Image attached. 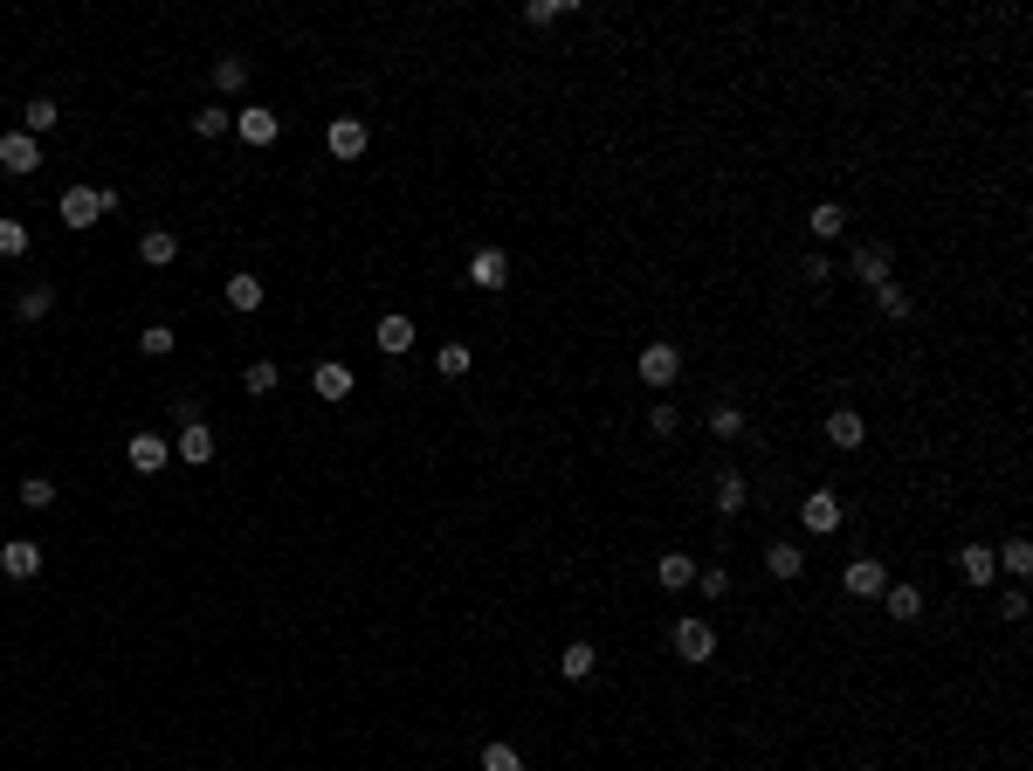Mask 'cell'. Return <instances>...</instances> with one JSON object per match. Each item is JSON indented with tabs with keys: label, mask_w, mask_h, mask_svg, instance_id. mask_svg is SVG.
<instances>
[{
	"label": "cell",
	"mask_w": 1033,
	"mask_h": 771,
	"mask_svg": "<svg viewBox=\"0 0 1033 771\" xmlns=\"http://www.w3.org/2000/svg\"><path fill=\"white\" fill-rule=\"evenodd\" d=\"M104 214H118V186H69L62 193V228H97Z\"/></svg>",
	"instance_id": "obj_1"
},
{
	"label": "cell",
	"mask_w": 1033,
	"mask_h": 771,
	"mask_svg": "<svg viewBox=\"0 0 1033 771\" xmlns=\"http://www.w3.org/2000/svg\"><path fill=\"white\" fill-rule=\"evenodd\" d=\"M841 517H848V503H841L834 489H813V496L799 503V524H806L813 537H834V531H841Z\"/></svg>",
	"instance_id": "obj_2"
},
{
	"label": "cell",
	"mask_w": 1033,
	"mask_h": 771,
	"mask_svg": "<svg viewBox=\"0 0 1033 771\" xmlns=\"http://www.w3.org/2000/svg\"><path fill=\"white\" fill-rule=\"evenodd\" d=\"M675 654L682 661H710L717 654V627L710 620H675Z\"/></svg>",
	"instance_id": "obj_3"
},
{
	"label": "cell",
	"mask_w": 1033,
	"mask_h": 771,
	"mask_svg": "<svg viewBox=\"0 0 1033 771\" xmlns=\"http://www.w3.org/2000/svg\"><path fill=\"white\" fill-rule=\"evenodd\" d=\"M0 166H7V173H35V166H42V138H28V131H0Z\"/></svg>",
	"instance_id": "obj_4"
},
{
	"label": "cell",
	"mask_w": 1033,
	"mask_h": 771,
	"mask_svg": "<svg viewBox=\"0 0 1033 771\" xmlns=\"http://www.w3.org/2000/svg\"><path fill=\"white\" fill-rule=\"evenodd\" d=\"M0 572H7V579H35V572H42V544H35V537H7V544H0Z\"/></svg>",
	"instance_id": "obj_5"
},
{
	"label": "cell",
	"mask_w": 1033,
	"mask_h": 771,
	"mask_svg": "<svg viewBox=\"0 0 1033 771\" xmlns=\"http://www.w3.org/2000/svg\"><path fill=\"white\" fill-rule=\"evenodd\" d=\"M324 145H331V159H359L365 145H372V131H365V118H331Z\"/></svg>",
	"instance_id": "obj_6"
},
{
	"label": "cell",
	"mask_w": 1033,
	"mask_h": 771,
	"mask_svg": "<svg viewBox=\"0 0 1033 771\" xmlns=\"http://www.w3.org/2000/svg\"><path fill=\"white\" fill-rule=\"evenodd\" d=\"M469 283H476V290H503V283H510L503 248H476V255H469Z\"/></svg>",
	"instance_id": "obj_7"
},
{
	"label": "cell",
	"mask_w": 1033,
	"mask_h": 771,
	"mask_svg": "<svg viewBox=\"0 0 1033 771\" xmlns=\"http://www.w3.org/2000/svg\"><path fill=\"white\" fill-rule=\"evenodd\" d=\"M310 386H317V400H352V365H338V358H324L317 372H310Z\"/></svg>",
	"instance_id": "obj_8"
},
{
	"label": "cell",
	"mask_w": 1033,
	"mask_h": 771,
	"mask_svg": "<svg viewBox=\"0 0 1033 771\" xmlns=\"http://www.w3.org/2000/svg\"><path fill=\"white\" fill-rule=\"evenodd\" d=\"M372 338H379V352H386V358L414 352V317H400V310H386V317H379V331H372Z\"/></svg>",
	"instance_id": "obj_9"
},
{
	"label": "cell",
	"mask_w": 1033,
	"mask_h": 771,
	"mask_svg": "<svg viewBox=\"0 0 1033 771\" xmlns=\"http://www.w3.org/2000/svg\"><path fill=\"white\" fill-rule=\"evenodd\" d=\"M124 455H131V469H138V475H159V469H166V434H152V427H145V434H131V448H124Z\"/></svg>",
	"instance_id": "obj_10"
},
{
	"label": "cell",
	"mask_w": 1033,
	"mask_h": 771,
	"mask_svg": "<svg viewBox=\"0 0 1033 771\" xmlns=\"http://www.w3.org/2000/svg\"><path fill=\"white\" fill-rule=\"evenodd\" d=\"M675 372H682V352H675V345H648V352H641V379H648V386H675Z\"/></svg>",
	"instance_id": "obj_11"
},
{
	"label": "cell",
	"mask_w": 1033,
	"mask_h": 771,
	"mask_svg": "<svg viewBox=\"0 0 1033 771\" xmlns=\"http://www.w3.org/2000/svg\"><path fill=\"white\" fill-rule=\"evenodd\" d=\"M827 441H834V448H861V441H868V420L854 414V407H834V414H827Z\"/></svg>",
	"instance_id": "obj_12"
},
{
	"label": "cell",
	"mask_w": 1033,
	"mask_h": 771,
	"mask_svg": "<svg viewBox=\"0 0 1033 771\" xmlns=\"http://www.w3.org/2000/svg\"><path fill=\"white\" fill-rule=\"evenodd\" d=\"M958 572H965V586H992V572H999L992 544H965V551H958Z\"/></svg>",
	"instance_id": "obj_13"
},
{
	"label": "cell",
	"mask_w": 1033,
	"mask_h": 771,
	"mask_svg": "<svg viewBox=\"0 0 1033 771\" xmlns=\"http://www.w3.org/2000/svg\"><path fill=\"white\" fill-rule=\"evenodd\" d=\"M854 276H861L868 290L889 283V248H882V241H861V248H854Z\"/></svg>",
	"instance_id": "obj_14"
},
{
	"label": "cell",
	"mask_w": 1033,
	"mask_h": 771,
	"mask_svg": "<svg viewBox=\"0 0 1033 771\" xmlns=\"http://www.w3.org/2000/svg\"><path fill=\"white\" fill-rule=\"evenodd\" d=\"M848 593L854 599H882V593H889V579H882L875 558H854V565H848Z\"/></svg>",
	"instance_id": "obj_15"
},
{
	"label": "cell",
	"mask_w": 1033,
	"mask_h": 771,
	"mask_svg": "<svg viewBox=\"0 0 1033 771\" xmlns=\"http://www.w3.org/2000/svg\"><path fill=\"white\" fill-rule=\"evenodd\" d=\"M173 448H180V462L207 469V462H214V427H180V441H173Z\"/></svg>",
	"instance_id": "obj_16"
},
{
	"label": "cell",
	"mask_w": 1033,
	"mask_h": 771,
	"mask_svg": "<svg viewBox=\"0 0 1033 771\" xmlns=\"http://www.w3.org/2000/svg\"><path fill=\"white\" fill-rule=\"evenodd\" d=\"M235 131H242L248 145H276L283 118H276V111H242V118H235Z\"/></svg>",
	"instance_id": "obj_17"
},
{
	"label": "cell",
	"mask_w": 1033,
	"mask_h": 771,
	"mask_svg": "<svg viewBox=\"0 0 1033 771\" xmlns=\"http://www.w3.org/2000/svg\"><path fill=\"white\" fill-rule=\"evenodd\" d=\"M593 668H600V654H593V641H572V648L558 654V675H565V682H586Z\"/></svg>",
	"instance_id": "obj_18"
},
{
	"label": "cell",
	"mask_w": 1033,
	"mask_h": 771,
	"mask_svg": "<svg viewBox=\"0 0 1033 771\" xmlns=\"http://www.w3.org/2000/svg\"><path fill=\"white\" fill-rule=\"evenodd\" d=\"M138 255H145L152 269H166V262H180V235H173V228H152V235L138 241Z\"/></svg>",
	"instance_id": "obj_19"
},
{
	"label": "cell",
	"mask_w": 1033,
	"mask_h": 771,
	"mask_svg": "<svg viewBox=\"0 0 1033 771\" xmlns=\"http://www.w3.org/2000/svg\"><path fill=\"white\" fill-rule=\"evenodd\" d=\"M682 586H696V558L689 551H662V593H682Z\"/></svg>",
	"instance_id": "obj_20"
},
{
	"label": "cell",
	"mask_w": 1033,
	"mask_h": 771,
	"mask_svg": "<svg viewBox=\"0 0 1033 771\" xmlns=\"http://www.w3.org/2000/svg\"><path fill=\"white\" fill-rule=\"evenodd\" d=\"M14 310H21V324H42V317H49V310H56V290H49V283H28V290H21V303H14Z\"/></svg>",
	"instance_id": "obj_21"
},
{
	"label": "cell",
	"mask_w": 1033,
	"mask_h": 771,
	"mask_svg": "<svg viewBox=\"0 0 1033 771\" xmlns=\"http://www.w3.org/2000/svg\"><path fill=\"white\" fill-rule=\"evenodd\" d=\"M214 90H221V97L248 90V62L242 56H214Z\"/></svg>",
	"instance_id": "obj_22"
},
{
	"label": "cell",
	"mask_w": 1033,
	"mask_h": 771,
	"mask_svg": "<svg viewBox=\"0 0 1033 771\" xmlns=\"http://www.w3.org/2000/svg\"><path fill=\"white\" fill-rule=\"evenodd\" d=\"M228 310H262V276H228Z\"/></svg>",
	"instance_id": "obj_23"
},
{
	"label": "cell",
	"mask_w": 1033,
	"mask_h": 771,
	"mask_svg": "<svg viewBox=\"0 0 1033 771\" xmlns=\"http://www.w3.org/2000/svg\"><path fill=\"white\" fill-rule=\"evenodd\" d=\"M992 558H999V565H1006L1013 579H1027V572H1033V544H1027V537H1006V544H999Z\"/></svg>",
	"instance_id": "obj_24"
},
{
	"label": "cell",
	"mask_w": 1033,
	"mask_h": 771,
	"mask_svg": "<svg viewBox=\"0 0 1033 771\" xmlns=\"http://www.w3.org/2000/svg\"><path fill=\"white\" fill-rule=\"evenodd\" d=\"M806 228H813V235H820V241H834V235H841V228H848V214H841L834 200H820V207L806 214Z\"/></svg>",
	"instance_id": "obj_25"
},
{
	"label": "cell",
	"mask_w": 1033,
	"mask_h": 771,
	"mask_svg": "<svg viewBox=\"0 0 1033 771\" xmlns=\"http://www.w3.org/2000/svg\"><path fill=\"white\" fill-rule=\"evenodd\" d=\"M882 606H889V620H916V613H923V593H916V586H889Z\"/></svg>",
	"instance_id": "obj_26"
},
{
	"label": "cell",
	"mask_w": 1033,
	"mask_h": 771,
	"mask_svg": "<svg viewBox=\"0 0 1033 771\" xmlns=\"http://www.w3.org/2000/svg\"><path fill=\"white\" fill-rule=\"evenodd\" d=\"M21 131H28V138H42V131H56V97H35V104L21 111Z\"/></svg>",
	"instance_id": "obj_27"
},
{
	"label": "cell",
	"mask_w": 1033,
	"mask_h": 771,
	"mask_svg": "<svg viewBox=\"0 0 1033 771\" xmlns=\"http://www.w3.org/2000/svg\"><path fill=\"white\" fill-rule=\"evenodd\" d=\"M765 565H772V579H799L806 551H799V544H772V551H765Z\"/></svg>",
	"instance_id": "obj_28"
},
{
	"label": "cell",
	"mask_w": 1033,
	"mask_h": 771,
	"mask_svg": "<svg viewBox=\"0 0 1033 771\" xmlns=\"http://www.w3.org/2000/svg\"><path fill=\"white\" fill-rule=\"evenodd\" d=\"M173 345H180V331H173V324H152V331H138V352H145V358H166Z\"/></svg>",
	"instance_id": "obj_29"
},
{
	"label": "cell",
	"mask_w": 1033,
	"mask_h": 771,
	"mask_svg": "<svg viewBox=\"0 0 1033 771\" xmlns=\"http://www.w3.org/2000/svg\"><path fill=\"white\" fill-rule=\"evenodd\" d=\"M875 310L882 317H910V290L903 283H875Z\"/></svg>",
	"instance_id": "obj_30"
},
{
	"label": "cell",
	"mask_w": 1033,
	"mask_h": 771,
	"mask_svg": "<svg viewBox=\"0 0 1033 771\" xmlns=\"http://www.w3.org/2000/svg\"><path fill=\"white\" fill-rule=\"evenodd\" d=\"M717 510H724V517H730V510H744V475H737V469L717 475Z\"/></svg>",
	"instance_id": "obj_31"
},
{
	"label": "cell",
	"mask_w": 1033,
	"mask_h": 771,
	"mask_svg": "<svg viewBox=\"0 0 1033 771\" xmlns=\"http://www.w3.org/2000/svg\"><path fill=\"white\" fill-rule=\"evenodd\" d=\"M242 386H248V393H276V386H283V372H276L269 358H255V365L242 372Z\"/></svg>",
	"instance_id": "obj_32"
},
{
	"label": "cell",
	"mask_w": 1033,
	"mask_h": 771,
	"mask_svg": "<svg viewBox=\"0 0 1033 771\" xmlns=\"http://www.w3.org/2000/svg\"><path fill=\"white\" fill-rule=\"evenodd\" d=\"M710 434H717V441H737V434H744V407H710Z\"/></svg>",
	"instance_id": "obj_33"
},
{
	"label": "cell",
	"mask_w": 1033,
	"mask_h": 771,
	"mask_svg": "<svg viewBox=\"0 0 1033 771\" xmlns=\"http://www.w3.org/2000/svg\"><path fill=\"white\" fill-rule=\"evenodd\" d=\"M21 503H28V510H49V503H56V482H49V475H28V482H21Z\"/></svg>",
	"instance_id": "obj_34"
},
{
	"label": "cell",
	"mask_w": 1033,
	"mask_h": 771,
	"mask_svg": "<svg viewBox=\"0 0 1033 771\" xmlns=\"http://www.w3.org/2000/svg\"><path fill=\"white\" fill-rule=\"evenodd\" d=\"M14 255H28V228L21 221H0V262H14Z\"/></svg>",
	"instance_id": "obj_35"
},
{
	"label": "cell",
	"mask_w": 1033,
	"mask_h": 771,
	"mask_svg": "<svg viewBox=\"0 0 1033 771\" xmlns=\"http://www.w3.org/2000/svg\"><path fill=\"white\" fill-rule=\"evenodd\" d=\"M483 771H524V758L510 744H483Z\"/></svg>",
	"instance_id": "obj_36"
},
{
	"label": "cell",
	"mask_w": 1033,
	"mask_h": 771,
	"mask_svg": "<svg viewBox=\"0 0 1033 771\" xmlns=\"http://www.w3.org/2000/svg\"><path fill=\"white\" fill-rule=\"evenodd\" d=\"M558 14H572V7H565V0H531V7H524L531 28H545V21H558Z\"/></svg>",
	"instance_id": "obj_37"
},
{
	"label": "cell",
	"mask_w": 1033,
	"mask_h": 771,
	"mask_svg": "<svg viewBox=\"0 0 1033 771\" xmlns=\"http://www.w3.org/2000/svg\"><path fill=\"white\" fill-rule=\"evenodd\" d=\"M434 365H441L448 379H462V372H469V345H441V358H434Z\"/></svg>",
	"instance_id": "obj_38"
},
{
	"label": "cell",
	"mask_w": 1033,
	"mask_h": 771,
	"mask_svg": "<svg viewBox=\"0 0 1033 771\" xmlns=\"http://www.w3.org/2000/svg\"><path fill=\"white\" fill-rule=\"evenodd\" d=\"M193 131H200V138H221V131H228V111H221V104H214V111H193Z\"/></svg>",
	"instance_id": "obj_39"
},
{
	"label": "cell",
	"mask_w": 1033,
	"mask_h": 771,
	"mask_svg": "<svg viewBox=\"0 0 1033 771\" xmlns=\"http://www.w3.org/2000/svg\"><path fill=\"white\" fill-rule=\"evenodd\" d=\"M696 586H703L710 599H724L730 593V572H724V565H710V572H696Z\"/></svg>",
	"instance_id": "obj_40"
},
{
	"label": "cell",
	"mask_w": 1033,
	"mask_h": 771,
	"mask_svg": "<svg viewBox=\"0 0 1033 771\" xmlns=\"http://www.w3.org/2000/svg\"><path fill=\"white\" fill-rule=\"evenodd\" d=\"M648 427H655V434H662V441H669V434H675V407H669V400H662V407H655V414H648Z\"/></svg>",
	"instance_id": "obj_41"
}]
</instances>
